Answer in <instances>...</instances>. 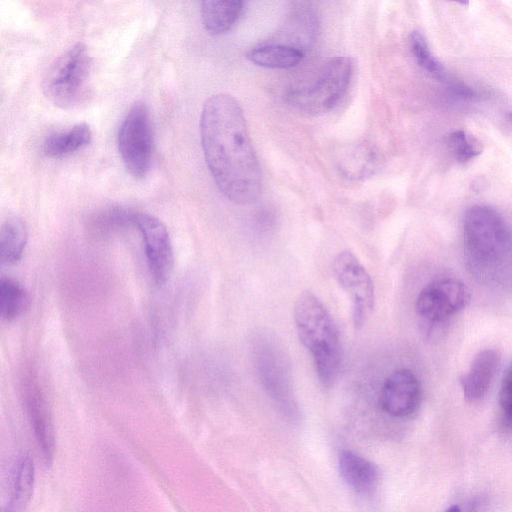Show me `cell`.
<instances>
[{"label":"cell","mask_w":512,"mask_h":512,"mask_svg":"<svg viewBox=\"0 0 512 512\" xmlns=\"http://www.w3.org/2000/svg\"><path fill=\"white\" fill-rule=\"evenodd\" d=\"M200 137L208 169L231 202L249 204L262 190V175L241 106L229 94L211 95L203 104Z\"/></svg>","instance_id":"obj_1"},{"label":"cell","mask_w":512,"mask_h":512,"mask_svg":"<svg viewBox=\"0 0 512 512\" xmlns=\"http://www.w3.org/2000/svg\"><path fill=\"white\" fill-rule=\"evenodd\" d=\"M464 241L473 273L480 280L504 285L512 279V229L486 205L471 206L464 215Z\"/></svg>","instance_id":"obj_2"},{"label":"cell","mask_w":512,"mask_h":512,"mask_svg":"<svg viewBox=\"0 0 512 512\" xmlns=\"http://www.w3.org/2000/svg\"><path fill=\"white\" fill-rule=\"evenodd\" d=\"M294 321L301 343L313 358L320 383L332 386L340 372L342 353L331 315L315 295L304 292L295 303Z\"/></svg>","instance_id":"obj_3"},{"label":"cell","mask_w":512,"mask_h":512,"mask_svg":"<svg viewBox=\"0 0 512 512\" xmlns=\"http://www.w3.org/2000/svg\"><path fill=\"white\" fill-rule=\"evenodd\" d=\"M91 70L92 58L86 45L73 44L48 69L42 83L44 95L59 108L75 106L86 92Z\"/></svg>","instance_id":"obj_4"},{"label":"cell","mask_w":512,"mask_h":512,"mask_svg":"<svg viewBox=\"0 0 512 512\" xmlns=\"http://www.w3.org/2000/svg\"><path fill=\"white\" fill-rule=\"evenodd\" d=\"M253 354L259 379L267 394L283 414L297 415L291 386L290 368L282 345L269 333H258L253 339Z\"/></svg>","instance_id":"obj_5"},{"label":"cell","mask_w":512,"mask_h":512,"mask_svg":"<svg viewBox=\"0 0 512 512\" xmlns=\"http://www.w3.org/2000/svg\"><path fill=\"white\" fill-rule=\"evenodd\" d=\"M352 74L353 62L349 57L331 58L324 63L309 85L290 91L288 100L308 114L328 112L345 94Z\"/></svg>","instance_id":"obj_6"},{"label":"cell","mask_w":512,"mask_h":512,"mask_svg":"<svg viewBox=\"0 0 512 512\" xmlns=\"http://www.w3.org/2000/svg\"><path fill=\"white\" fill-rule=\"evenodd\" d=\"M118 150L128 173L144 178L151 166L153 133L149 110L142 101L129 108L118 132Z\"/></svg>","instance_id":"obj_7"},{"label":"cell","mask_w":512,"mask_h":512,"mask_svg":"<svg viewBox=\"0 0 512 512\" xmlns=\"http://www.w3.org/2000/svg\"><path fill=\"white\" fill-rule=\"evenodd\" d=\"M333 273L352 301V319L360 329L369 319L375 303L372 279L364 266L350 251L340 252L333 260Z\"/></svg>","instance_id":"obj_8"},{"label":"cell","mask_w":512,"mask_h":512,"mask_svg":"<svg viewBox=\"0 0 512 512\" xmlns=\"http://www.w3.org/2000/svg\"><path fill=\"white\" fill-rule=\"evenodd\" d=\"M470 300L468 287L457 279H438L427 284L416 300L417 315L436 323L459 312Z\"/></svg>","instance_id":"obj_9"},{"label":"cell","mask_w":512,"mask_h":512,"mask_svg":"<svg viewBox=\"0 0 512 512\" xmlns=\"http://www.w3.org/2000/svg\"><path fill=\"white\" fill-rule=\"evenodd\" d=\"M143 239L151 276L157 285L165 284L173 270V247L169 232L157 217L138 213L133 216Z\"/></svg>","instance_id":"obj_10"},{"label":"cell","mask_w":512,"mask_h":512,"mask_svg":"<svg viewBox=\"0 0 512 512\" xmlns=\"http://www.w3.org/2000/svg\"><path fill=\"white\" fill-rule=\"evenodd\" d=\"M23 398L39 450L46 465L51 464L55 434L51 411L37 376L31 371L23 379Z\"/></svg>","instance_id":"obj_11"},{"label":"cell","mask_w":512,"mask_h":512,"mask_svg":"<svg viewBox=\"0 0 512 512\" xmlns=\"http://www.w3.org/2000/svg\"><path fill=\"white\" fill-rule=\"evenodd\" d=\"M421 384L408 369H398L385 380L379 403L382 410L392 417L403 418L413 414L421 402Z\"/></svg>","instance_id":"obj_12"},{"label":"cell","mask_w":512,"mask_h":512,"mask_svg":"<svg viewBox=\"0 0 512 512\" xmlns=\"http://www.w3.org/2000/svg\"><path fill=\"white\" fill-rule=\"evenodd\" d=\"M500 354L494 349H484L473 358L468 371L459 381L468 401L482 399L488 391L499 366Z\"/></svg>","instance_id":"obj_13"},{"label":"cell","mask_w":512,"mask_h":512,"mask_svg":"<svg viewBox=\"0 0 512 512\" xmlns=\"http://www.w3.org/2000/svg\"><path fill=\"white\" fill-rule=\"evenodd\" d=\"M339 472L346 484L360 495H371L377 488V467L355 452L344 450L339 454Z\"/></svg>","instance_id":"obj_14"},{"label":"cell","mask_w":512,"mask_h":512,"mask_svg":"<svg viewBox=\"0 0 512 512\" xmlns=\"http://www.w3.org/2000/svg\"><path fill=\"white\" fill-rule=\"evenodd\" d=\"M34 482L33 459L29 454L24 453L14 465L10 498L4 512H23L32 497Z\"/></svg>","instance_id":"obj_15"},{"label":"cell","mask_w":512,"mask_h":512,"mask_svg":"<svg viewBox=\"0 0 512 512\" xmlns=\"http://www.w3.org/2000/svg\"><path fill=\"white\" fill-rule=\"evenodd\" d=\"M92 132L88 124L77 123L68 129L50 134L43 143V153L48 158H62L88 146Z\"/></svg>","instance_id":"obj_16"},{"label":"cell","mask_w":512,"mask_h":512,"mask_svg":"<svg viewBox=\"0 0 512 512\" xmlns=\"http://www.w3.org/2000/svg\"><path fill=\"white\" fill-rule=\"evenodd\" d=\"M243 11L239 0L203 1L201 19L205 30L212 35L229 31L238 21Z\"/></svg>","instance_id":"obj_17"},{"label":"cell","mask_w":512,"mask_h":512,"mask_svg":"<svg viewBox=\"0 0 512 512\" xmlns=\"http://www.w3.org/2000/svg\"><path fill=\"white\" fill-rule=\"evenodd\" d=\"M303 57L302 50L279 42L260 44L247 53V58L255 65L272 69L292 68L299 64Z\"/></svg>","instance_id":"obj_18"},{"label":"cell","mask_w":512,"mask_h":512,"mask_svg":"<svg viewBox=\"0 0 512 512\" xmlns=\"http://www.w3.org/2000/svg\"><path fill=\"white\" fill-rule=\"evenodd\" d=\"M27 228L18 216H8L0 229V258L3 265H14L22 258L27 243Z\"/></svg>","instance_id":"obj_19"},{"label":"cell","mask_w":512,"mask_h":512,"mask_svg":"<svg viewBox=\"0 0 512 512\" xmlns=\"http://www.w3.org/2000/svg\"><path fill=\"white\" fill-rule=\"evenodd\" d=\"M30 306V295L18 281L2 277L0 281V310L6 321L21 316Z\"/></svg>","instance_id":"obj_20"},{"label":"cell","mask_w":512,"mask_h":512,"mask_svg":"<svg viewBox=\"0 0 512 512\" xmlns=\"http://www.w3.org/2000/svg\"><path fill=\"white\" fill-rule=\"evenodd\" d=\"M410 48L419 66L440 81L447 82L444 66L432 55L425 37L418 31H413L409 38Z\"/></svg>","instance_id":"obj_21"},{"label":"cell","mask_w":512,"mask_h":512,"mask_svg":"<svg viewBox=\"0 0 512 512\" xmlns=\"http://www.w3.org/2000/svg\"><path fill=\"white\" fill-rule=\"evenodd\" d=\"M448 145L455 155V158L462 163L477 157L483 150L481 141L464 130H457L450 133L448 136Z\"/></svg>","instance_id":"obj_22"},{"label":"cell","mask_w":512,"mask_h":512,"mask_svg":"<svg viewBox=\"0 0 512 512\" xmlns=\"http://www.w3.org/2000/svg\"><path fill=\"white\" fill-rule=\"evenodd\" d=\"M342 161L341 168L347 175L355 178L362 177L371 172L375 163L373 152L363 146L354 148Z\"/></svg>","instance_id":"obj_23"},{"label":"cell","mask_w":512,"mask_h":512,"mask_svg":"<svg viewBox=\"0 0 512 512\" xmlns=\"http://www.w3.org/2000/svg\"><path fill=\"white\" fill-rule=\"evenodd\" d=\"M499 405L505 421L512 424V362L502 378L499 390Z\"/></svg>","instance_id":"obj_24"},{"label":"cell","mask_w":512,"mask_h":512,"mask_svg":"<svg viewBox=\"0 0 512 512\" xmlns=\"http://www.w3.org/2000/svg\"><path fill=\"white\" fill-rule=\"evenodd\" d=\"M447 86L450 93L459 99L473 100L477 97L476 92L461 81L448 79Z\"/></svg>","instance_id":"obj_25"},{"label":"cell","mask_w":512,"mask_h":512,"mask_svg":"<svg viewBox=\"0 0 512 512\" xmlns=\"http://www.w3.org/2000/svg\"><path fill=\"white\" fill-rule=\"evenodd\" d=\"M444 512H461L459 506L452 505L449 508H447Z\"/></svg>","instance_id":"obj_26"},{"label":"cell","mask_w":512,"mask_h":512,"mask_svg":"<svg viewBox=\"0 0 512 512\" xmlns=\"http://www.w3.org/2000/svg\"><path fill=\"white\" fill-rule=\"evenodd\" d=\"M507 119H508L509 123H510V124H511V126H512V113H509V114L507 115Z\"/></svg>","instance_id":"obj_27"}]
</instances>
